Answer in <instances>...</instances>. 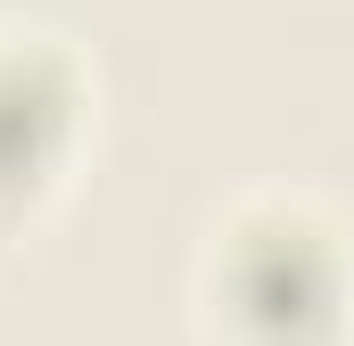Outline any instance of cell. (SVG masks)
<instances>
[{"mask_svg": "<svg viewBox=\"0 0 354 346\" xmlns=\"http://www.w3.org/2000/svg\"><path fill=\"white\" fill-rule=\"evenodd\" d=\"M206 346H346L354 248L313 198H239L198 248Z\"/></svg>", "mask_w": 354, "mask_h": 346, "instance_id": "6da1fadb", "label": "cell"}, {"mask_svg": "<svg viewBox=\"0 0 354 346\" xmlns=\"http://www.w3.org/2000/svg\"><path fill=\"white\" fill-rule=\"evenodd\" d=\"M83 58L41 25H0V231L33 223L83 140Z\"/></svg>", "mask_w": 354, "mask_h": 346, "instance_id": "7a4b0ae2", "label": "cell"}]
</instances>
